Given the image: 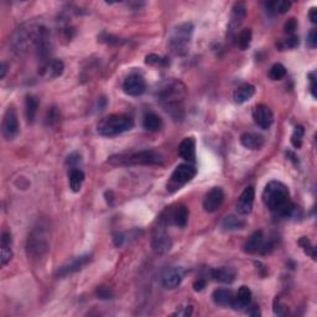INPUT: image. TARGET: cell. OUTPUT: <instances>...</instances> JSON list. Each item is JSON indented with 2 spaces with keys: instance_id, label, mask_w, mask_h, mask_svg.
Here are the masks:
<instances>
[{
  "instance_id": "cell-45",
  "label": "cell",
  "mask_w": 317,
  "mask_h": 317,
  "mask_svg": "<svg viewBox=\"0 0 317 317\" xmlns=\"http://www.w3.org/2000/svg\"><path fill=\"white\" fill-rule=\"evenodd\" d=\"M307 44L311 48H315L317 46V31L316 29H312L307 36Z\"/></svg>"
},
{
  "instance_id": "cell-3",
  "label": "cell",
  "mask_w": 317,
  "mask_h": 317,
  "mask_svg": "<svg viewBox=\"0 0 317 317\" xmlns=\"http://www.w3.org/2000/svg\"><path fill=\"white\" fill-rule=\"evenodd\" d=\"M186 96V87L181 81L170 79L164 82L156 90V100L165 108L167 113L175 119L181 118L180 113L182 112V100Z\"/></svg>"
},
{
  "instance_id": "cell-31",
  "label": "cell",
  "mask_w": 317,
  "mask_h": 317,
  "mask_svg": "<svg viewBox=\"0 0 317 317\" xmlns=\"http://www.w3.org/2000/svg\"><path fill=\"white\" fill-rule=\"evenodd\" d=\"M245 227V222L244 219L237 217V216L231 215L227 216L222 222V228L224 231H239L243 230Z\"/></svg>"
},
{
  "instance_id": "cell-21",
  "label": "cell",
  "mask_w": 317,
  "mask_h": 317,
  "mask_svg": "<svg viewBox=\"0 0 317 317\" xmlns=\"http://www.w3.org/2000/svg\"><path fill=\"white\" fill-rule=\"evenodd\" d=\"M246 16V8L243 3H236L232 9V16L230 23V31L234 32L243 24Z\"/></svg>"
},
{
  "instance_id": "cell-11",
  "label": "cell",
  "mask_w": 317,
  "mask_h": 317,
  "mask_svg": "<svg viewBox=\"0 0 317 317\" xmlns=\"http://www.w3.org/2000/svg\"><path fill=\"white\" fill-rule=\"evenodd\" d=\"M164 227H165V225L158 224V227L155 228L154 234H152L151 246L156 254H164V253L169 252L172 245L170 236L166 233L165 228Z\"/></svg>"
},
{
  "instance_id": "cell-44",
  "label": "cell",
  "mask_w": 317,
  "mask_h": 317,
  "mask_svg": "<svg viewBox=\"0 0 317 317\" xmlns=\"http://www.w3.org/2000/svg\"><path fill=\"white\" fill-rule=\"evenodd\" d=\"M310 79V92L312 94L313 98H316V72L312 71L309 73Z\"/></svg>"
},
{
  "instance_id": "cell-6",
  "label": "cell",
  "mask_w": 317,
  "mask_h": 317,
  "mask_svg": "<svg viewBox=\"0 0 317 317\" xmlns=\"http://www.w3.org/2000/svg\"><path fill=\"white\" fill-rule=\"evenodd\" d=\"M50 236L47 227L39 224L32 228L26 240V253L29 258H42L50 249Z\"/></svg>"
},
{
  "instance_id": "cell-40",
  "label": "cell",
  "mask_w": 317,
  "mask_h": 317,
  "mask_svg": "<svg viewBox=\"0 0 317 317\" xmlns=\"http://www.w3.org/2000/svg\"><path fill=\"white\" fill-rule=\"evenodd\" d=\"M97 296L98 298H102V300H109V298L113 297V291L107 286H99L96 291Z\"/></svg>"
},
{
  "instance_id": "cell-30",
  "label": "cell",
  "mask_w": 317,
  "mask_h": 317,
  "mask_svg": "<svg viewBox=\"0 0 317 317\" xmlns=\"http://www.w3.org/2000/svg\"><path fill=\"white\" fill-rule=\"evenodd\" d=\"M142 234L143 232L138 230H133L130 232H127V233H117L113 236V242H114V244L117 246H123L124 244H127L128 242H130V240L139 238V236H142Z\"/></svg>"
},
{
  "instance_id": "cell-33",
  "label": "cell",
  "mask_w": 317,
  "mask_h": 317,
  "mask_svg": "<svg viewBox=\"0 0 317 317\" xmlns=\"http://www.w3.org/2000/svg\"><path fill=\"white\" fill-rule=\"evenodd\" d=\"M298 245L303 248L304 253L306 255H309L313 259V260H316V248L315 245L311 243V240L307 237H301L300 239H298Z\"/></svg>"
},
{
  "instance_id": "cell-37",
  "label": "cell",
  "mask_w": 317,
  "mask_h": 317,
  "mask_svg": "<svg viewBox=\"0 0 317 317\" xmlns=\"http://www.w3.org/2000/svg\"><path fill=\"white\" fill-rule=\"evenodd\" d=\"M145 62L151 66H167L170 63V61L165 59V57H160V56H157V55L151 54L146 56Z\"/></svg>"
},
{
  "instance_id": "cell-28",
  "label": "cell",
  "mask_w": 317,
  "mask_h": 317,
  "mask_svg": "<svg viewBox=\"0 0 317 317\" xmlns=\"http://www.w3.org/2000/svg\"><path fill=\"white\" fill-rule=\"evenodd\" d=\"M84 179H86V175L81 169H71L68 172L69 188L73 192H79L84 182Z\"/></svg>"
},
{
  "instance_id": "cell-15",
  "label": "cell",
  "mask_w": 317,
  "mask_h": 317,
  "mask_svg": "<svg viewBox=\"0 0 317 317\" xmlns=\"http://www.w3.org/2000/svg\"><path fill=\"white\" fill-rule=\"evenodd\" d=\"M253 119L255 124L261 129H269L274 121V115L271 109L265 104H258L253 109Z\"/></svg>"
},
{
  "instance_id": "cell-16",
  "label": "cell",
  "mask_w": 317,
  "mask_h": 317,
  "mask_svg": "<svg viewBox=\"0 0 317 317\" xmlns=\"http://www.w3.org/2000/svg\"><path fill=\"white\" fill-rule=\"evenodd\" d=\"M254 198H255V190L253 186L244 188L237 202V212L240 216H246L252 212L253 205H254Z\"/></svg>"
},
{
  "instance_id": "cell-27",
  "label": "cell",
  "mask_w": 317,
  "mask_h": 317,
  "mask_svg": "<svg viewBox=\"0 0 317 317\" xmlns=\"http://www.w3.org/2000/svg\"><path fill=\"white\" fill-rule=\"evenodd\" d=\"M254 93H255V87L253 86V84H249V83L242 84V86L238 87L237 90L234 91L233 99L237 104H242V103H244L246 102V100L251 99L252 97L254 96Z\"/></svg>"
},
{
  "instance_id": "cell-49",
  "label": "cell",
  "mask_w": 317,
  "mask_h": 317,
  "mask_svg": "<svg viewBox=\"0 0 317 317\" xmlns=\"http://www.w3.org/2000/svg\"><path fill=\"white\" fill-rule=\"evenodd\" d=\"M7 72H8V66H7V63L3 62L2 65H0V79H3V78L5 77V75H7Z\"/></svg>"
},
{
  "instance_id": "cell-9",
  "label": "cell",
  "mask_w": 317,
  "mask_h": 317,
  "mask_svg": "<svg viewBox=\"0 0 317 317\" xmlns=\"http://www.w3.org/2000/svg\"><path fill=\"white\" fill-rule=\"evenodd\" d=\"M188 222V209L186 206H178L175 208L166 209L163 215L158 217V224L166 225L175 224L179 228L186 227Z\"/></svg>"
},
{
  "instance_id": "cell-36",
  "label": "cell",
  "mask_w": 317,
  "mask_h": 317,
  "mask_svg": "<svg viewBox=\"0 0 317 317\" xmlns=\"http://www.w3.org/2000/svg\"><path fill=\"white\" fill-rule=\"evenodd\" d=\"M305 134V129L303 126H296L294 129V133L291 135V144L294 145V148H301L303 145V138Z\"/></svg>"
},
{
  "instance_id": "cell-26",
  "label": "cell",
  "mask_w": 317,
  "mask_h": 317,
  "mask_svg": "<svg viewBox=\"0 0 317 317\" xmlns=\"http://www.w3.org/2000/svg\"><path fill=\"white\" fill-rule=\"evenodd\" d=\"M143 127L148 132L155 133L163 128V119L160 118V115H157L154 112H148L145 113L144 118H143Z\"/></svg>"
},
{
  "instance_id": "cell-18",
  "label": "cell",
  "mask_w": 317,
  "mask_h": 317,
  "mask_svg": "<svg viewBox=\"0 0 317 317\" xmlns=\"http://www.w3.org/2000/svg\"><path fill=\"white\" fill-rule=\"evenodd\" d=\"M179 155L188 164L193 165L196 163V140L195 138L187 136V138L182 140L179 146Z\"/></svg>"
},
{
  "instance_id": "cell-35",
  "label": "cell",
  "mask_w": 317,
  "mask_h": 317,
  "mask_svg": "<svg viewBox=\"0 0 317 317\" xmlns=\"http://www.w3.org/2000/svg\"><path fill=\"white\" fill-rule=\"evenodd\" d=\"M286 76V68L281 63H275V65L271 66L269 71V77L273 81H280L281 78H284Z\"/></svg>"
},
{
  "instance_id": "cell-17",
  "label": "cell",
  "mask_w": 317,
  "mask_h": 317,
  "mask_svg": "<svg viewBox=\"0 0 317 317\" xmlns=\"http://www.w3.org/2000/svg\"><path fill=\"white\" fill-rule=\"evenodd\" d=\"M184 279V269L180 267H173L167 269L161 276V284L165 289H176Z\"/></svg>"
},
{
  "instance_id": "cell-47",
  "label": "cell",
  "mask_w": 317,
  "mask_h": 317,
  "mask_svg": "<svg viewBox=\"0 0 317 317\" xmlns=\"http://www.w3.org/2000/svg\"><path fill=\"white\" fill-rule=\"evenodd\" d=\"M206 288V280L205 279H198L193 283V290L195 291H202Z\"/></svg>"
},
{
  "instance_id": "cell-41",
  "label": "cell",
  "mask_w": 317,
  "mask_h": 317,
  "mask_svg": "<svg viewBox=\"0 0 317 317\" xmlns=\"http://www.w3.org/2000/svg\"><path fill=\"white\" fill-rule=\"evenodd\" d=\"M296 29H297V21H296V19H295V17H291V19H289L285 23L284 30H285V33H288L289 36L294 35L295 30H296Z\"/></svg>"
},
{
  "instance_id": "cell-48",
  "label": "cell",
  "mask_w": 317,
  "mask_h": 317,
  "mask_svg": "<svg viewBox=\"0 0 317 317\" xmlns=\"http://www.w3.org/2000/svg\"><path fill=\"white\" fill-rule=\"evenodd\" d=\"M309 17H310L311 23H313V24L317 23V9L316 8H311L310 9Z\"/></svg>"
},
{
  "instance_id": "cell-25",
  "label": "cell",
  "mask_w": 317,
  "mask_h": 317,
  "mask_svg": "<svg viewBox=\"0 0 317 317\" xmlns=\"http://www.w3.org/2000/svg\"><path fill=\"white\" fill-rule=\"evenodd\" d=\"M213 303L218 306H231L234 301V292L228 289H217L212 294Z\"/></svg>"
},
{
  "instance_id": "cell-38",
  "label": "cell",
  "mask_w": 317,
  "mask_h": 317,
  "mask_svg": "<svg viewBox=\"0 0 317 317\" xmlns=\"http://www.w3.org/2000/svg\"><path fill=\"white\" fill-rule=\"evenodd\" d=\"M81 163H82V156L81 154H78V152H72V154H69L66 158V165L71 167V169H78V165Z\"/></svg>"
},
{
  "instance_id": "cell-2",
  "label": "cell",
  "mask_w": 317,
  "mask_h": 317,
  "mask_svg": "<svg viewBox=\"0 0 317 317\" xmlns=\"http://www.w3.org/2000/svg\"><path fill=\"white\" fill-rule=\"evenodd\" d=\"M264 205L281 218H289L296 211V206L290 201L288 186L280 181H270L263 191Z\"/></svg>"
},
{
  "instance_id": "cell-24",
  "label": "cell",
  "mask_w": 317,
  "mask_h": 317,
  "mask_svg": "<svg viewBox=\"0 0 317 317\" xmlns=\"http://www.w3.org/2000/svg\"><path fill=\"white\" fill-rule=\"evenodd\" d=\"M211 275L215 280H217L219 283H223V284H232V283L236 280L237 271L233 268L230 267H222L217 268V269H213L211 271Z\"/></svg>"
},
{
  "instance_id": "cell-29",
  "label": "cell",
  "mask_w": 317,
  "mask_h": 317,
  "mask_svg": "<svg viewBox=\"0 0 317 317\" xmlns=\"http://www.w3.org/2000/svg\"><path fill=\"white\" fill-rule=\"evenodd\" d=\"M39 109V99L33 96H27L25 100V114L27 123H33Z\"/></svg>"
},
{
  "instance_id": "cell-43",
  "label": "cell",
  "mask_w": 317,
  "mask_h": 317,
  "mask_svg": "<svg viewBox=\"0 0 317 317\" xmlns=\"http://www.w3.org/2000/svg\"><path fill=\"white\" fill-rule=\"evenodd\" d=\"M291 3L290 2H276V13L285 14L290 10Z\"/></svg>"
},
{
  "instance_id": "cell-50",
  "label": "cell",
  "mask_w": 317,
  "mask_h": 317,
  "mask_svg": "<svg viewBox=\"0 0 317 317\" xmlns=\"http://www.w3.org/2000/svg\"><path fill=\"white\" fill-rule=\"evenodd\" d=\"M248 315L249 316H254V317H258V316H260L261 315V312H260V310H259V307H253V310H251V311H248Z\"/></svg>"
},
{
  "instance_id": "cell-10",
  "label": "cell",
  "mask_w": 317,
  "mask_h": 317,
  "mask_svg": "<svg viewBox=\"0 0 317 317\" xmlns=\"http://www.w3.org/2000/svg\"><path fill=\"white\" fill-rule=\"evenodd\" d=\"M2 133L5 140H13L19 133V119H17L16 111L13 107H9L4 113L2 123Z\"/></svg>"
},
{
  "instance_id": "cell-20",
  "label": "cell",
  "mask_w": 317,
  "mask_h": 317,
  "mask_svg": "<svg viewBox=\"0 0 317 317\" xmlns=\"http://www.w3.org/2000/svg\"><path fill=\"white\" fill-rule=\"evenodd\" d=\"M65 69V63L61 60H54L46 62L41 67V76L45 78H57L60 77Z\"/></svg>"
},
{
  "instance_id": "cell-32",
  "label": "cell",
  "mask_w": 317,
  "mask_h": 317,
  "mask_svg": "<svg viewBox=\"0 0 317 317\" xmlns=\"http://www.w3.org/2000/svg\"><path fill=\"white\" fill-rule=\"evenodd\" d=\"M252 30L251 29H244L242 30L239 33H238L237 36V46L240 48L242 51H244L251 46V42H252Z\"/></svg>"
},
{
  "instance_id": "cell-12",
  "label": "cell",
  "mask_w": 317,
  "mask_h": 317,
  "mask_svg": "<svg viewBox=\"0 0 317 317\" xmlns=\"http://www.w3.org/2000/svg\"><path fill=\"white\" fill-rule=\"evenodd\" d=\"M146 90V82L144 77L138 73H133V75L128 76L123 82V91L128 96L138 97L142 96Z\"/></svg>"
},
{
  "instance_id": "cell-46",
  "label": "cell",
  "mask_w": 317,
  "mask_h": 317,
  "mask_svg": "<svg viewBox=\"0 0 317 317\" xmlns=\"http://www.w3.org/2000/svg\"><path fill=\"white\" fill-rule=\"evenodd\" d=\"M57 118H59V115H57L56 108H51V111L48 112V117H47L48 126H52L55 121L57 120Z\"/></svg>"
},
{
  "instance_id": "cell-14",
  "label": "cell",
  "mask_w": 317,
  "mask_h": 317,
  "mask_svg": "<svg viewBox=\"0 0 317 317\" xmlns=\"http://www.w3.org/2000/svg\"><path fill=\"white\" fill-rule=\"evenodd\" d=\"M91 260H92V255L91 254L79 255V257L73 259L71 263L61 267L60 269L57 270V277H66L71 275V274L77 273V271L83 269L88 263H91Z\"/></svg>"
},
{
  "instance_id": "cell-8",
  "label": "cell",
  "mask_w": 317,
  "mask_h": 317,
  "mask_svg": "<svg viewBox=\"0 0 317 317\" xmlns=\"http://www.w3.org/2000/svg\"><path fill=\"white\" fill-rule=\"evenodd\" d=\"M197 173V169L192 164H181L173 170L169 181L166 184V190L170 193L181 190L185 185L191 182Z\"/></svg>"
},
{
  "instance_id": "cell-4",
  "label": "cell",
  "mask_w": 317,
  "mask_h": 317,
  "mask_svg": "<svg viewBox=\"0 0 317 317\" xmlns=\"http://www.w3.org/2000/svg\"><path fill=\"white\" fill-rule=\"evenodd\" d=\"M108 164L114 166H161L164 164V157L157 151L142 150L112 155L108 157Z\"/></svg>"
},
{
  "instance_id": "cell-34",
  "label": "cell",
  "mask_w": 317,
  "mask_h": 317,
  "mask_svg": "<svg viewBox=\"0 0 317 317\" xmlns=\"http://www.w3.org/2000/svg\"><path fill=\"white\" fill-rule=\"evenodd\" d=\"M298 36L296 35H290L288 39L280 40L279 42H276V47L280 50H286V48H295L298 46Z\"/></svg>"
},
{
  "instance_id": "cell-42",
  "label": "cell",
  "mask_w": 317,
  "mask_h": 317,
  "mask_svg": "<svg viewBox=\"0 0 317 317\" xmlns=\"http://www.w3.org/2000/svg\"><path fill=\"white\" fill-rule=\"evenodd\" d=\"M0 242H2L0 243V246H13V237H11L10 232H3Z\"/></svg>"
},
{
  "instance_id": "cell-39",
  "label": "cell",
  "mask_w": 317,
  "mask_h": 317,
  "mask_svg": "<svg viewBox=\"0 0 317 317\" xmlns=\"http://www.w3.org/2000/svg\"><path fill=\"white\" fill-rule=\"evenodd\" d=\"M0 249H2L0 261H2V267H5L13 258V251H11V246H0Z\"/></svg>"
},
{
  "instance_id": "cell-19",
  "label": "cell",
  "mask_w": 317,
  "mask_h": 317,
  "mask_svg": "<svg viewBox=\"0 0 317 317\" xmlns=\"http://www.w3.org/2000/svg\"><path fill=\"white\" fill-rule=\"evenodd\" d=\"M264 233L263 231H255L248 239L245 240V243L243 244V251L246 254H255L260 251L261 245L264 242Z\"/></svg>"
},
{
  "instance_id": "cell-13",
  "label": "cell",
  "mask_w": 317,
  "mask_h": 317,
  "mask_svg": "<svg viewBox=\"0 0 317 317\" xmlns=\"http://www.w3.org/2000/svg\"><path fill=\"white\" fill-rule=\"evenodd\" d=\"M224 191L221 187H213L206 193L203 200V208L206 212H217L224 202Z\"/></svg>"
},
{
  "instance_id": "cell-23",
  "label": "cell",
  "mask_w": 317,
  "mask_h": 317,
  "mask_svg": "<svg viewBox=\"0 0 317 317\" xmlns=\"http://www.w3.org/2000/svg\"><path fill=\"white\" fill-rule=\"evenodd\" d=\"M252 303V291L248 286H240L239 290L234 295V301L232 307L234 310H242L249 306Z\"/></svg>"
},
{
  "instance_id": "cell-7",
  "label": "cell",
  "mask_w": 317,
  "mask_h": 317,
  "mask_svg": "<svg viewBox=\"0 0 317 317\" xmlns=\"http://www.w3.org/2000/svg\"><path fill=\"white\" fill-rule=\"evenodd\" d=\"M193 33V25L191 23H184L175 26L169 36V46L178 56H184L188 52L190 42Z\"/></svg>"
},
{
  "instance_id": "cell-1",
  "label": "cell",
  "mask_w": 317,
  "mask_h": 317,
  "mask_svg": "<svg viewBox=\"0 0 317 317\" xmlns=\"http://www.w3.org/2000/svg\"><path fill=\"white\" fill-rule=\"evenodd\" d=\"M50 41V32L41 24L27 23L16 29L10 39V45L17 54H25L27 51H38L41 45Z\"/></svg>"
},
{
  "instance_id": "cell-5",
  "label": "cell",
  "mask_w": 317,
  "mask_h": 317,
  "mask_svg": "<svg viewBox=\"0 0 317 317\" xmlns=\"http://www.w3.org/2000/svg\"><path fill=\"white\" fill-rule=\"evenodd\" d=\"M134 127L132 117L127 114H111L107 115L99 121L97 126V132L99 135L112 138L119 134H123L130 130Z\"/></svg>"
},
{
  "instance_id": "cell-22",
  "label": "cell",
  "mask_w": 317,
  "mask_h": 317,
  "mask_svg": "<svg viewBox=\"0 0 317 317\" xmlns=\"http://www.w3.org/2000/svg\"><path fill=\"white\" fill-rule=\"evenodd\" d=\"M265 139L258 133H244L240 136V144L251 150H259L263 148Z\"/></svg>"
}]
</instances>
